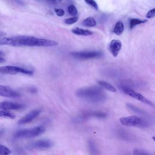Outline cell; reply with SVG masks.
Listing matches in <instances>:
<instances>
[{
	"instance_id": "30bf717a",
	"label": "cell",
	"mask_w": 155,
	"mask_h": 155,
	"mask_svg": "<svg viewBox=\"0 0 155 155\" xmlns=\"http://www.w3.org/2000/svg\"><path fill=\"white\" fill-rule=\"evenodd\" d=\"M53 145V143L50 140L42 139V140H38L32 142L30 145V147L33 149V148L34 149H45V148H50Z\"/></svg>"
},
{
	"instance_id": "5b68a950",
	"label": "cell",
	"mask_w": 155,
	"mask_h": 155,
	"mask_svg": "<svg viewBox=\"0 0 155 155\" xmlns=\"http://www.w3.org/2000/svg\"><path fill=\"white\" fill-rule=\"evenodd\" d=\"M121 124L128 127H145L147 125V122L140 117L136 116H130L128 117H122L119 119Z\"/></svg>"
},
{
	"instance_id": "5bb4252c",
	"label": "cell",
	"mask_w": 155,
	"mask_h": 155,
	"mask_svg": "<svg viewBox=\"0 0 155 155\" xmlns=\"http://www.w3.org/2000/svg\"><path fill=\"white\" fill-rule=\"evenodd\" d=\"M97 83H98V84L100 86L105 88V89H107V90H109V91H110L111 92H114H114L116 91V88L113 85L110 84V83H108V82H107L106 81H99L97 82Z\"/></svg>"
},
{
	"instance_id": "7a4b0ae2",
	"label": "cell",
	"mask_w": 155,
	"mask_h": 155,
	"mask_svg": "<svg viewBox=\"0 0 155 155\" xmlns=\"http://www.w3.org/2000/svg\"><path fill=\"white\" fill-rule=\"evenodd\" d=\"M76 95L82 99L90 103H101L105 100L106 96L104 91L99 87H89L78 89Z\"/></svg>"
},
{
	"instance_id": "603a6c76",
	"label": "cell",
	"mask_w": 155,
	"mask_h": 155,
	"mask_svg": "<svg viewBox=\"0 0 155 155\" xmlns=\"http://www.w3.org/2000/svg\"><path fill=\"white\" fill-rule=\"evenodd\" d=\"M155 16V9L152 8L151 10H149L147 14L146 15V17L147 18H152Z\"/></svg>"
},
{
	"instance_id": "484cf974",
	"label": "cell",
	"mask_w": 155,
	"mask_h": 155,
	"mask_svg": "<svg viewBox=\"0 0 155 155\" xmlns=\"http://www.w3.org/2000/svg\"><path fill=\"white\" fill-rule=\"evenodd\" d=\"M5 35H6V33H5V32H3V31H0V38H1V37H2V36H5Z\"/></svg>"
},
{
	"instance_id": "83f0119b",
	"label": "cell",
	"mask_w": 155,
	"mask_h": 155,
	"mask_svg": "<svg viewBox=\"0 0 155 155\" xmlns=\"http://www.w3.org/2000/svg\"><path fill=\"white\" fill-rule=\"evenodd\" d=\"M4 51H2V50H0V56H2V55H4Z\"/></svg>"
},
{
	"instance_id": "ba28073f",
	"label": "cell",
	"mask_w": 155,
	"mask_h": 155,
	"mask_svg": "<svg viewBox=\"0 0 155 155\" xmlns=\"http://www.w3.org/2000/svg\"><path fill=\"white\" fill-rule=\"evenodd\" d=\"M20 93L8 86L0 85V96L6 97H18Z\"/></svg>"
},
{
	"instance_id": "6da1fadb",
	"label": "cell",
	"mask_w": 155,
	"mask_h": 155,
	"mask_svg": "<svg viewBox=\"0 0 155 155\" xmlns=\"http://www.w3.org/2000/svg\"><path fill=\"white\" fill-rule=\"evenodd\" d=\"M58 44L54 41L31 36H15L0 39V45L13 47H53Z\"/></svg>"
},
{
	"instance_id": "8992f818",
	"label": "cell",
	"mask_w": 155,
	"mask_h": 155,
	"mask_svg": "<svg viewBox=\"0 0 155 155\" xmlns=\"http://www.w3.org/2000/svg\"><path fill=\"white\" fill-rule=\"evenodd\" d=\"M0 73L6 74H16L18 73H22L31 75L33 74V71L17 66L5 65L0 67Z\"/></svg>"
},
{
	"instance_id": "7402d4cb",
	"label": "cell",
	"mask_w": 155,
	"mask_h": 155,
	"mask_svg": "<svg viewBox=\"0 0 155 155\" xmlns=\"http://www.w3.org/2000/svg\"><path fill=\"white\" fill-rule=\"evenodd\" d=\"M84 1L86 3L90 5L91 6H92L94 8H95L96 10L98 8V5L97 4V3L96 2V1L94 0H84Z\"/></svg>"
},
{
	"instance_id": "e0dca14e",
	"label": "cell",
	"mask_w": 155,
	"mask_h": 155,
	"mask_svg": "<svg viewBox=\"0 0 155 155\" xmlns=\"http://www.w3.org/2000/svg\"><path fill=\"white\" fill-rule=\"evenodd\" d=\"M147 21L145 20V19H137V18L130 19V28L132 29L135 26H136L139 24H143V23L146 22Z\"/></svg>"
},
{
	"instance_id": "ffe728a7",
	"label": "cell",
	"mask_w": 155,
	"mask_h": 155,
	"mask_svg": "<svg viewBox=\"0 0 155 155\" xmlns=\"http://www.w3.org/2000/svg\"><path fill=\"white\" fill-rule=\"evenodd\" d=\"M11 153L10 150L5 146L0 145V154H9Z\"/></svg>"
},
{
	"instance_id": "ac0fdd59",
	"label": "cell",
	"mask_w": 155,
	"mask_h": 155,
	"mask_svg": "<svg viewBox=\"0 0 155 155\" xmlns=\"http://www.w3.org/2000/svg\"><path fill=\"white\" fill-rule=\"evenodd\" d=\"M0 117H8L10 119H15V115L10 112L8 111L7 110H0Z\"/></svg>"
},
{
	"instance_id": "d4e9b609",
	"label": "cell",
	"mask_w": 155,
	"mask_h": 155,
	"mask_svg": "<svg viewBox=\"0 0 155 155\" xmlns=\"http://www.w3.org/2000/svg\"><path fill=\"white\" fill-rule=\"evenodd\" d=\"M134 154H143V155H145V154H148V153H147L145 151H142V150L140 151V150H137V149H136L134 150V152H133Z\"/></svg>"
},
{
	"instance_id": "9a60e30c",
	"label": "cell",
	"mask_w": 155,
	"mask_h": 155,
	"mask_svg": "<svg viewBox=\"0 0 155 155\" xmlns=\"http://www.w3.org/2000/svg\"><path fill=\"white\" fill-rule=\"evenodd\" d=\"M124 30V26L121 21H118L114 25L113 28V33L117 35H121Z\"/></svg>"
},
{
	"instance_id": "f546056e",
	"label": "cell",
	"mask_w": 155,
	"mask_h": 155,
	"mask_svg": "<svg viewBox=\"0 0 155 155\" xmlns=\"http://www.w3.org/2000/svg\"><path fill=\"white\" fill-rule=\"evenodd\" d=\"M58 1H62V0H58Z\"/></svg>"
},
{
	"instance_id": "4316f807",
	"label": "cell",
	"mask_w": 155,
	"mask_h": 155,
	"mask_svg": "<svg viewBox=\"0 0 155 155\" xmlns=\"http://www.w3.org/2000/svg\"><path fill=\"white\" fill-rule=\"evenodd\" d=\"M5 59L3 58H2L1 56H0V64L1 63H3V62H5Z\"/></svg>"
},
{
	"instance_id": "44dd1931",
	"label": "cell",
	"mask_w": 155,
	"mask_h": 155,
	"mask_svg": "<svg viewBox=\"0 0 155 155\" xmlns=\"http://www.w3.org/2000/svg\"><path fill=\"white\" fill-rule=\"evenodd\" d=\"M78 20V18L77 16H73V17L66 19L64 22L66 24L71 25V24H73L75 23Z\"/></svg>"
},
{
	"instance_id": "4fadbf2b",
	"label": "cell",
	"mask_w": 155,
	"mask_h": 155,
	"mask_svg": "<svg viewBox=\"0 0 155 155\" xmlns=\"http://www.w3.org/2000/svg\"><path fill=\"white\" fill-rule=\"evenodd\" d=\"M71 32L76 35L80 36H90L93 34V33L89 30L83 29L81 28H74L71 30Z\"/></svg>"
},
{
	"instance_id": "cb8c5ba5",
	"label": "cell",
	"mask_w": 155,
	"mask_h": 155,
	"mask_svg": "<svg viewBox=\"0 0 155 155\" xmlns=\"http://www.w3.org/2000/svg\"><path fill=\"white\" fill-rule=\"evenodd\" d=\"M54 12L56 13V14L58 16H62L64 15L65 14V12L64 10L61 9V8H55L54 9Z\"/></svg>"
},
{
	"instance_id": "9c48e42d",
	"label": "cell",
	"mask_w": 155,
	"mask_h": 155,
	"mask_svg": "<svg viewBox=\"0 0 155 155\" xmlns=\"http://www.w3.org/2000/svg\"><path fill=\"white\" fill-rule=\"evenodd\" d=\"M41 113L40 110H33L30 111L28 113L24 116L22 118H21L18 122V124L22 125L28 124L31 122L33 119H35Z\"/></svg>"
},
{
	"instance_id": "52a82bcc",
	"label": "cell",
	"mask_w": 155,
	"mask_h": 155,
	"mask_svg": "<svg viewBox=\"0 0 155 155\" xmlns=\"http://www.w3.org/2000/svg\"><path fill=\"white\" fill-rule=\"evenodd\" d=\"M122 89L123 91L126 94H127L128 96L131 97L132 98H133L134 99H136L137 101H140V102H143L144 104H146L147 105H151V106H153V104L150 101L147 99L142 94H140V93L134 91L133 89L127 87H122Z\"/></svg>"
},
{
	"instance_id": "277c9868",
	"label": "cell",
	"mask_w": 155,
	"mask_h": 155,
	"mask_svg": "<svg viewBox=\"0 0 155 155\" xmlns=\"http://www.w3.org/2000/svg\"><path fill=\"white\" fill-rule=\"evenodd\" d=\"M69 54L73 58L81 59L86 60L94 58H99L102 56L103 53L101 51H71Z\"/></svg>"
},
{
	"instance_id": "f1b7e54d",
	"label": "cell",
	"mask_w": 155,
	"mask_h": 155,
	"mask_svg": "<svg viewBox=\"0 0 155 155\" xmlns=\"http://www.w3.org/2000/svg\"><path fill=\"white\" fill-rule=\"evenodd\" d=\"M47 1H51V2H56V1H55V0H47Z\"/></svg>"
},
{
	"instance_id": "8fae6325",
	"label": "cell",
	"mask_w": 155,
	"mask_h": 155,
	"mask_svg": "<svg viewBox=\"0 0 155 155\" xmlns=\"http://www.w3.org/2000/svg\"><path fill=\"white\" fill-rule=\"evenodd\" d=\"M122 44L121 41L117 39H113L109 44L108 49L114 57H116L121 50Z\"/></svg>"
},
{
	"instance_id": "2e32d148",
	"label": "cell",
	"mask_w": 155,
	"mask_h": 155,
	"mask_svg": "<svg viewBox=\"0 0 155 155\" xmlns=\"http://www.w3.org/2000/svg\"><path fill=\"white\" fill-rule=\"evenodd\" d=\"M82 25L85 27H94L96 25V20L92 17H88L82 21Z\"/></svg>"
},
{
	"instance_id": "7c38bea8",
	"label": "cell",
	"mask_w": 155,
	"mask_h": 155,
	"mask_svg": "<svg viewBox=\"0 0 155 155\" xmlns=\"http://www.w3.org/2000/svg\"><path fill=\"white\" fill-rule=\"evenodd\" d=\"M24 107V105L21 104L15 103L9 101H3L0 102V109L4 110H19Z\"/></svg>"
},
{
	"instance_id": "d6986e66",
	"label": "cell",
	"mask_w": 155,
	"mask_h": 155,
	"mask_svg": "<svg viewBox=\"0 0 155 155\" xmlns=\"http://www.w3.org/2000/svg\"><path fill=\"white\" fill-rule=\"evenodd\" d=\"M68 12L73 16H75L78 14V10L74 5H70L68 7Z\"/></svg>"
},
{
	"instance_id": "3957f363",
	"label": "cell",
	"mask_w": 155,
	"mask_h": 155,
	"mask_svg": "<svg viewBox=\"0 0 155 155\" xmlns=\"http://www.w3.org/2000/svg\"><path fill=\"white\" fill-rule=\"evenodd\" d=\"M45 128L42 126L36 127L31 128H25L18 130L14 134L15 139H28L32 138L42 134L45 132Z\"/></svg>"
}]
</instances>
